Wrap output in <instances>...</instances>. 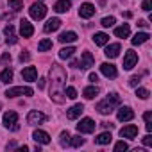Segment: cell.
<instances>
[{
  "mask_svg": "<svg viewBox=\"0 0 152 152\" xmlns=\"http://www.w3.org/2000/svg\"><path fill=\"white\" fill-rule=\"evenodd\" d=\"M64 81H66V72L59 64H52V68H50V97L57 104L64 102V97H63L64 95V91H63Z\"/></svg>",
  "mask_w": 152,
  "mask_h": 152,
  "instance_id": "6da1fadb",
  "label": "cell"
},
{
  "mask_svg": "<svg viewBox=\"0 0 152 152\" xmlns=\"http://www.w3.org/2000/svg\"><path fill=\"white\" fill-rule=\"evenodd\" d=\"M118 104H120V97L116 93H111V95H107L106 100H102V102L97 104V111L100 115H109L115 109V106H118Z\"/></svg>",
  "mask_w": 152,
  "mask_h": 152,
  "instance_id": "7a4b0ae2",
  "label": "cell"
},
{
  "mask_svg": "<svg viewBox=\"0 0 152 152\" xmlns=\"http://www.w3.org/2000/svg\"><path fill=\"white\" fill-rule=\"evenodd\" d=\"M32 88H29V86H15V88H9L7 91H6V97L7 99H15V97H32Z\"/></svg>",
  "mask_w": 152,
  "mask_h": 152,
  "instance_id": "3957f363",
  "label": "cell"
},
{
  "mask_svg": "<svg viewBox=\"0 0 152 152\" xmlns=\"http://www.w3.org/2000/svg\"><path fill=\"white\" fill-rule=\"evenodd\" d=\"M29 13H31V18H34V20H43L45 15H47V6H45L43 2H34V4L31 6Z\"/></svg>",
  "mask_w": 152,
  "mask_h": 152,
  "instance_id": "277c9868",
  "label": "cell"
},
{
  "mask_svg": "<svg viewBox=\"0 0 152 152\" xmlns=\"http://www.w3.org/2000/svg\"><path fill=\"white\" fill-rule=\"evenodd\" d=\"M4 125L11 131H18L20 125H18V115L15 111H6L4 113Z\"/></svg>",
  "mask_w": 152,
  "mask_h": 152,
  "instance_id": "5b68a950",
  "label": "cell"
},
{
  "mask_svg": "<svg viewBox=\"0 0 152 152\" xmlns=\"http://www.w3.org/2000/svg\"><path fill=\"white\" fill-rule=\"evenodd\" d=\"M95 122L91 120V118H83L79 124H77V131L79 132H86V134H90V132H93L95 131Z\"/></svg>",
  "mask_w": 152,
  "mask_h": 152,
  "instance_id": "8992f818",
  "label": "cell"
},
{
  "mask_svg": "<svg viewBox=\"0 0 152 152\" xmlns=\"http://www.w3.org/2000/svg\"><path fill=\"white\" fill-rule=\"evenodd\" d=\"M136 63H138V54L134 50H127L125 52V57H124V68L125 70H131V68H134Z\"/></svg>",
  "mask_w": 152,
  "mask_h": 152,
  "instance_id": "52a82bcc",
  "label": "cell"
},
{
  "mask_svg": "<svg viewBox=\"0 0 152 152\" xmlns=\"http://www.w3.org/2000/svg\"><path fill=\"white\" fill-rule=\"evenodd\" d=\"M100 72L106 75V77H109V79H115L116 75H118L116 66H115V64H111V63H102V64H100Z\"/></svg>",
  "mask_w": 152,
  "mask_h": 152,
  "instance_id": "ba28073f",
  "label": "cell"
},
{
  "mask_svg": "<svg viewBox=\"0 0 152 152\" xmlns=\"http://www.w3.org/2000/svg\"><path fill=\"white\" fill-rule=\"evenodd\" d=\"M47 120V116L43 115V113H39V111H31L29 115H27V122L31 124V125H38V124H43Z\"/></svg>",
  "mask_w": 152,
  "mask_h": 152,
  "instance_id": "9c48e42d",
  "label": "cell"
},
{
  "mask_svg": "<svg viewBox=\"0 0 152 152\" xmlns=\"http://www.w3.org/2000/svg\"><path fill=\"white\" fill-rule=\"evenodd\" d=\"M83 111H84V106H83V104H75V106H72V107L66 111V118H68V120H75V118H79V116L83 115Z\"/></svg>",
  "mask_w": 152,
  "mask_h": 152,
  "instance_id": "30bf717a",
  "label": "cell"
},
{
  "mask_svg": "<svg viewBox=\"0 0 152 152\" xmlns=\"http://www.w3.org/2000/svg\"><path fill=\"white\" fill-rule=\"evenodd\" d=\"M95 11H97L95 6L86 2V4H83V6L79 7V16H81V18H91V16L95 15Z\"/></svg>",
  "mask_w": 152,
  "mask_h": 152,
  "instance_id": "8fae6325",
  "label": "cell"
},
{
  "mask_svg": "<svg viewBox=\"0 0 152 152\" xmlns=\"http://www.w3.org/2000/svg\"><path fill=\"white\" fill-rule=\"evenodd\" d=\"M22 77H23V81L32 83V81H36V79H38V70H36L34 66H27V68H23V70H22Z\"/></svg>",
  "mask_w": 152,
  "mask_h": 152,
  "instance_id": "7c38bea8",
  "label": "cell"
},
{
  "mask_svg": "<svg viewBox=\"0 0 152 152\" xmlns=\"http://www.w3.org/2000/svg\"><path fill=\"white\" fill-rule=\"evenodd\" d=\"M20 34L23 38H31L34 34V27H32V23H29V20H22L20 22Z\"/></svg>",
  "mask_w": 152,
  "mask_h": 152,
  "instance_id": "4fadbf2b",
  "label": "cell"
},
{
  "mask_svg": "<svg viewBox=\"0 0 152 152\" xmlns=\"http://www.w3.org/2000/svg\"><path fill=\"white\" fill-rule=\"evenodd\" d=\"M93 64H95V59H93L91 52H84V54H83V57H81V61H79V68L88 70V68H91Z\"/></svg>",
  "mask_w": 152,
  "mask_h": 152,
  "instance_id": "5bb4252c",
  "label": "cell"
},
{
  "mask_svg": "<svg viewBox=\"0 0 152 152\" xmlns=\"http://www.w3.org/2000/svg\"><path fill=\"white\" fill-rule=\"evenodd\" d=\"M120 136H122V138L134 140V138L138 136V127H136V125H125L124 129H120Z\"/></svg>",
  "mask_w": 152,
  "mask_h": 152,
  "instance_id": "9a60e30c",
  "label": "cell"
},
{
  "mask_svg": "<svg viewBox=\"0 0 152 152\" xmlns=\"http://www.w3.org/2000/svg\"><path fill=\"white\" fill-rule=\"evenodd\" d=\"M32 138H34L36 143H41V145H48V143H50V136H48V132L39 131V129L32 132Z\"/></svg>",
  "mask_w": 152,
  "mask_h": 152,
  "instance_id": "2e32d148",
  "label": "cell"
},
{
  "mask_svg": "<svg viewBox=\"0 0 152 152\" xmlns=\"http://www.w3.org/2000/svg\"><path fill=\"white\" fill-rule=\"evenodd\" d=\"M116 116H118V120H120V122H129V120H132V118H134V111H132L131 107H120Z\"/></svg>",
  "mask_w": 152,
  "mask_h": 152,
  "instance_id": "e0dca14e",
  "label": "cell"
},
{
  "mask_svg": "<svg viewBox=\"0 0 152 152\" xmlns=\"http://www.w3.org/2000/svg\"><path fill=\"white\" fill-rule=\"evenodd\" d=\"M120 50H122V47H120V43H113V45H107L106 47V50H104V54L109 57V59H115V57H118V54H120Z\"/></svg>",
  "mask_w": 152,
  "mask_h": 152,
  "instance_id": "ac0fdd59",
  "label": "cell"
},
{
  "mask_svg": "<svg viewBox=\"0 0 152 152\" xmlns=\"http://www.w3.org/2000/svg\"><path fill=\"white\" fill-rule=\"evenodd\" d=\"M4 34H6V39H7V43L15 45V43L18 41V38H16V32H15V27H13V25H6V29H4Z\"/></svg>",
  "mask_w": 152,
  "mask_h": 152,
  "instance_id": "d6986e66",
  "label": "cell"
},
{
  "mask_svg": "<svg viewBox=\"0 0 152 152\" xmlns=\"http://www.w3.org/2000/svg\"><path fill=\"white\" fill-rule=\"evenodd\" d=\"M70 7H72V2H70V0H57L56 6H54V11H56V13H66Z\"/></svg>",
  "mask_w": 152,
  "mask_h": 152,
  "instance_id": "ffe728a7",
  "label": "cell"
},
{
  "mask_svg": "<svg viewBox=\"0 0 152 152\" xmlns=\"http://www.w3.org/2000/svg\"><path fill=\"white\" fill-rule=\"evenodd\" d=\"M59 27H61V20H59V18H50V20L45 23L43 29H45V32H54V31H57Z\"/></svg>",
  "mask_w": 152,
  "mask_h": 152,
  "instance_id": "44dd1931",
  "label": "cell"
},
{
  "mask_svg": "<svg viewBox=\"0 0 152 152\" xmlns=\"http://www.w3.org/2000/svg\"><path fill=\"white\" fill-rule=\"evenodd\" d=\"M59 41H61V43H73V41H77V34H75L73 31L63 32V34L59 36Z\"/></svg>",
  "mask_w": 152,
  "mask_h": 152,
  "instance_id": "7402d4cb",
  "label": "cell"
},
{
  "mask_svg": "<svg viewBox=\"0 0 152 152\" xmlns=\"http://www.w3.org/2000/svg\"><path fill=\"white\" fill-rule=\"evenodd\" d=\"M129 34H131V27L127 23H124V25H120V27L115 29V36L116 38H127Z\"/></svg>",
  "mask_w": 152,
  "mask_h": 152,
  "instance_id": "603a6c76",
  "label": "cell"
},
{
  "mask_svg": "<svg viewBox=\"0 0 152 152\" xmlns=\"http://www.w3.org/2000/svg\"><path fill=\"white\" fill-rule=\"evenodd\" d=\"M111 140H113L111 132H100V134L95 138V143H97V145H107V143H111Z\"/></svg>",
  "mask_w": 152,
  "mask_h": 152,
  "instance_id": "cb8c5ba5",
  "label": "cell"
},
{
  "mask_svg": "<svg viewBox=\"0 0 152 152\" xmlns=\"http://www.w3.org/2000/svg\"><path fill=\"white\" fill-rule=\"evenodd\" d=\"M93 41H95V45H106L107 41H109V36L106 34V32H95V36H93Z\"/></svg>",
  "mask_w": 152,
  "mask_h": 152,
  "instance_id": "d4e9b609",
  "label": "cell"
},
{
  "mask_svg": "<svg viewBox=\"0 0 152 152\" xmlns=\"http://www.w3.org/2000/svg\"><path fill=\"white\" fill-rule=\"evenodd\" d=\"M148 32H138L132 39H131V43L132 45H141V43H145V41H148Z\"/></svg>",
  "mask_w": 152,
  "mask_h": 152,
  "instance_id": "484cf974",
  "label": "cell"
},
{
  "mask_svg": "<svg viewBox=\"0 0 152 152\" xmlns=\"http://www.w3.org/2000/svg\"><path fill=\"white\" fill-rule=\"evenodd\" d=\"M13 81V70L11 68H4L2 75H0V83H4V84H9Z\"/></svg>",
  "mask_w": 152,
  "mask_h": 152,
  "instance_id": "4316f807",
  "label": "cell"
},
{
  "mask_svg": "<svg viewBox=\"0 0 152 152\" xmlns=\"http://www.w3.org/2000/svg\"><path fill=\"white\" fill-rule=\"evenodd\" d=\"M84 97L86 99H95L97 95H99V88L97 86H88V88H84Z\"/></svg>",
  "mask_w": 152,
  "mask_h": 152,
  "instance_id": "83f0119b",
  "label": "cell"
},
{
  "mask_svg": "<svg viewBox=\"0 0 152 152\" xmlns=\"http://www.w3.org/2000/svg\"><path fill=\"white\" fill-rule=\"evenodd\" d=\"M7 6L13 11H22L23 9V2H22V0H7Z\"/></svg>",
  "mask_w": 152,
  "mask_h": 152,
  "instance_id": "f1b7e54d",
  "label": "cell"
},
{
  "mask_svg": "<svg viewBox=\"0 0 152 152\" xmlns=\"http://www.w3.org/2000/svg\"><path fill=\"white\" fill-rule=\"evenodd\" d=\"M73 52H75V48H73V47H64V48H61L59 57H61V59H68V57H72V56H73Z\"/></svg>",
  "mask_w": 152,
  "mask_h": 152,
  "instance_id": "f546056e",
  "label": "cell"
},
{
  "mask_svg": "<svg viewBox=\"0 0 152 152\" xmlns=\"http://www.w3.org/2000/svg\"><path fill=\"white\" fill-rule=\"evenodd\" d=\"M52 48V41L50 39H41L39 43H38V50L39 52H47V50H50Z\"/></svg>",
  "mask_w": 152,
  "mask_h": 152,
  "instance_id": "4dcf8cb0",
  "label": "cell"
},
{
  "mask_svg": "<svg viewBox=\"0 0 152 152\" xmlns=\"http://www.w3.org/2000/svg\"><path fill=\"white\" fill-rule=\"evenodd\" d=\"M72 140H70V145L72 147H81V145H84V138H81V136H70Z\"/></svg>",
  "mask_w": 152,
  "mask_h": 152,
  "instance_id": "1f68e13d",
  "label": "cell"
},
{
  "mask_svg": "<svg viewBox=\"0 0 152 152\" xmlns=\"http://www.w3.org/2000/svg\"><path fill=\"white\" fill-rule=\"evenodd\" d=\"M115 16H106V18H102V22H100V25L102 27H113L115 25Z\"/></svg>",
  "mask_w": 152,
  "mask_h": 152,
  "instance_id": "d6a6232c",
  "label": "cell"
},
{
  "mask_svg": "<svg viewBox=\"0 0 152 152\" xmlns=\"http://www.w3.org/2000/svg\"><path fill=\"white\" fill-rule=\"evenodd\" d=\"M64 95H66L68 99H77V90H75L73 86H68V88L64 90Z\"/></svg>",
  "mask_w": 152,
  "mask_h": 152,
  "instance_id": "836d02e7",
  "label": "cell"
},
{
  "mask_svg": "<svg viewBox=\"0 0 152 152\" xmlns=\"http://www.w3.org/2000/svg\"><path fill=\"white\" fill-rule=\"evenodd\" d=\"M136 95H138L140 99H143V100H145V99H148V95H150V93H148V90H145V88H138V90H136Z\"/></svg>",
  "mask_w": 152,
  "mask_h": 152,
  "instance_id": "e575fe53",
  "label": "cell"
},
{
  "mask_svg": "<svg viewBox=\"0 0 152 152\" xmlns=\"http://www.w3.org/2000/svg\"><path fill=\"white\" fill-rule=\"evenodd\" d=\"M68 143H70V134H68V131H63L61 132V145L66 147Z\"/></svg>",
  "mask_w": 152,
  "mask_h": 152,
  "instance_id": "d590c367",
  "label": "cell"
},
{
  "mask_svg": "<svg viewBox=\"0 0 152 152\" xmlns=\"http://www.w3.org/2000/svg\"><path fill=\"white\" fill-rule=\"evenodd\" d=\"M129 148V145L125 143V141H118L116 145H115V152H122V150H127Z\"/></svg>",
  "mask_w": 152,
  "mask_h": 152,
  "instance_id": "8d00e7d4",
  "label": "cell"
},
{
  "mask_svg": "<svg viewBox=\"0 0 152 152\" xmlns=\"http://www.w3.org/2000/svg\"><path fill=\"white\" fill-rule=\"evenodd\" d=\"M7 63H11V54H9V52L2 54V57H0V64H2V66H6Z\"/></svg>",
  "mask_w": 152,
  "mask_h": 152,
  "instance_id": "74e56055",
  "label": "cell"
},
{
  "mask_svg": "<svg viewBox=\"0 0 152 152\" xmlns=\"http://www.w3.org/2000/svg\"><path fill=\"white\" fill-rule=\"evenodd\" d=\"M141 81V77H140V75H132V77L129 79V84L131 86H138V83Z\"/></svg>",
  "mask_w": 152,
  "mask_h": 152,
  "instance_id": "f35d334b",
  "label": "cell"
},
{
  "mask_svg": "<svg viewBox=\"0 0 152 152\" xmlns=\"http://www.w3.org/2000/svg\"><path fill=\"white\" fill-rule=\"evenodd\" d=\"M141 7H143V11H150L152 9V0H143Z\"/></svg>",
  "mask_w": 152,
  "mask_h": 152,
  "instance_id": "ab89813d",
  "label": "cell"
},
{
  "mask_svg": "<svg viewBox=\"0 0 152 152\" xmlns=\"http://www.w3.org/2000/svg\"><path fill=\"white\" fill-rule=\"evenodd\" d=\"M143 118H145V122H147V124H152V113H150V111L143 113Z\"/></svg>",
  "mask_w": 152,
  "mask_h": 152,
  "instance_id": "60d3db41",
  "label": "cell"
},
{
  "mask_svg": "<svg viewBox=\"0 0 152 152\" xmlns=\"http://www.w3.org/2000/svg\"><path fill=\"white\" fill-rule=\"evenodd\" d=\"M143 143H145V147H150V145H152V136L147 134V136L143 138Z\"/></svg>",
  "mask_w": 152,
  "mask_h": 152,
  "instance_id": "b9f144b4",
  "label": "cell"
},
{
  "mask_svg": "<svg viewBox=\"0 0 152 152\" xmlns=\"http://www.w3.org/2000/svg\"><path fill=\"white\" fill-rule=\"evenodd\" d=\"M20 61H22V63H23V61H29V54H27V52H22V54H20Z\"/></svg>",
  "mask_w": 152,
  "mask_h": 152,
  "instance_id": "7bdbcfd3",
  "label": "cell"
},
{
  "mask_svg": "<svg viewBox=\"0 0 152 152\" xmlns=\"http://www.w3.org/2000/svg\"><path fill=\"white\" fill-rule=\"evenodd\" d=\"M90 81H91V83H97V81H99V75H97V73H90Z\"/></svg>",
  "mask_w": 152,
  "mask_h": 152,
  "instance_id": "ee69618b",
  "label": "cell"
},
{
  "mask_svg": "<svg viewBox=\"0 0 152 152\" xmlns=\"http://www.w3.org/2000/svg\"><path fill=\"white\" fill-rule=\"evenodd\" d=\"M138 25H140V27H143V29H145V27H148V23H147L145 20H138Z\"/></svg>",
  "mask_w": 152,
  "mask_h": 152,
  "instance_id": "f6af8a7d",
  "label": "cell"
},
{
  "mask_svg": "<svg viewBox=\"0 0 152 152\" xmlns=\"http://www.w3.org/2000/svg\"><path fill=\"white\" fill-rule=\"evenodd\" d=\"M38 88H39V90H43V88H45V79H39V83H38Z\"/></svg>",
  "mask_w": 152,
  "mask_h": 152,
  "instance_id": "bcb514c9",
  "label": "cell"
},
{
  "mask_svg": "<svg viewBox=\"0 0 152 152\" xmlns=\"http://www.w3.org/2000/svg\"><path fill=\"white\" fill-rule=\"evenodd\" d=\"M0 109H2V104H0Z\"/></svg>",
  "mask_w": 152,
  "mask_h": 152,
  "instance_id": "7dc6e473",
  "label": "cell"
}]
</instances>
